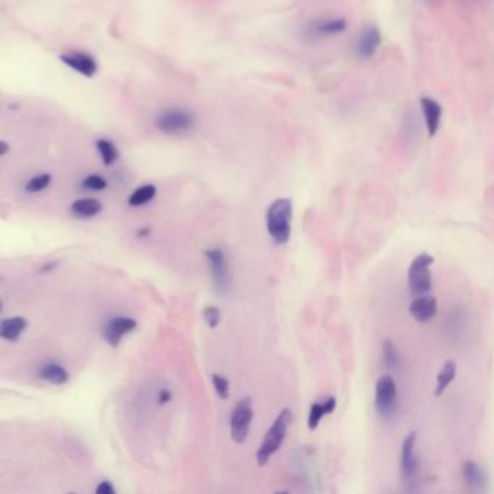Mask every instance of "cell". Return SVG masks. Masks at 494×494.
Wrapping results in <instances>:
<instances>
[{
	"label": "cell",
	"instance_id": "6da1fadb",
	"mask_svg": "<svg viewBox=\"0 0 494 494\" xmlns=\"http://www.w3.org/2000/svg\"><path fill=\"white\" fill-rule=\"evenodd\" d=\"M291 218H293V203L287 197L276 199L267 209L265 222L273 241L278 245L287 244L291 235Z\"/></svg>",
	"mask_w": 494,
	"mask_h": 494
},
{
	"label": "cell",
	"instance_id": "7a4b0ae2",
	"mask_svg": "<svg viewBox=\"0 0 494 494\" xmlns=\"http://www.w3.org/2000/svg\"><path fill=\"white\" fill-rule=\"evenodd\" d=\"M293 422V413L290 409H283L274 419L270 429L264 435L262 442L257 451V462L258 465H265L270 461L274 453L282 448L284 439L287 436L289 428Z\"/></svg>",
	"mask_w": 494,
	"mask_h": 494
},
{
	"label": "cell",
	"instance_id": "3957f363",
	"mask_svg": "<svg viewBox=\"0 0 494 494\" xmlns=\"http://www.w3.org/2000/svg\"><path fill=\"white\" fill-rule=\"evenodd\" d=\"M435 262V258L431 254H419V256L412 261L407 271V282L410 290L418 296L428 295L432 289V273L431 267Z\"/></svg>",
	"mask_w": 494,
	"mask_h": 494
},
{
	"label": "cell",
	"instance_id": "277c9868",
	"mask_svg": "<svg viewBox=\"0 0 494 494\" xmlns=\"http://www.w3.org/2000/svg\"><path fill=\"white\" fill-rule=\"evenodd\" d=\"M254 419V409H252V400L251 397L245 396L239 398V402L235 405L231 420H229V432L234 442L243 444L247 440L251 422Z\"/></svg>",
	"mask_w": 494,
	"mask_h": 494
},
{
	"label": "cell",
	"instance_id": "5b68a950",
	"mask_svg": "<svg viewBox=\"0 0 494 494\" xmlns=\"http://www.w3.org/2000/svg\"><path fill=\"white\" fill-rule=\"evenodd\" d=\"M157 128L170 135H177V133H184L193 129L194 126V116L183 109H170L158 115L155 121Z\"/></svg>",
	"mask_w": 494,
	"mask_h": 494
},
{
	"label": "cell",
	"instance_id": "8992f818",
	"mask_svg": "<svg viewBox=\"0 0 494 494\" xmlns=\"http://www.w3.org/2000/svg\"><path fill=\"white\" fill-rule=\"evenodd\" d=\"M416 432H410L402 445V457H400V467L406 484L412 486L416 483L419 474V461L416 457Z\"/></svg>",
	"mask_w": 494,
	"mask_h": 494
},
{
	"label": "cell",
	"instance_id": "52a82bcc",
	"mask_svg": "<svg viewBox=\"0 0 494 494\" xmlns=\"http://www.w3.org/2000/svg\"><path fill=\"white\" fill-rule=\"evenodd\" d=\"M206 258L209 261V265L212 269V274H213V280H215L216 286L219 287V290L225 291L229 289L231 284V271H229V262H228V257L222 248L213 247L206 249Z\"/></svg>",
	"mask_w": 494,
	"mask_h": 494
},
{
	"label": "cell",
	"instance_id": "ba28073f",
	"mask_svg": "<svg viewBox=\"0 0 494 494\" xmlns=\"http://www.w3.org/2000/svg\"><path fill=\"white\" fill-rule=\"evenodd\" d=\"M397 385L390 376H383L376 384V409L381 415H390L396 409Z\"/></svg>",
	"mask_w": 494,
	"mask_h": 494
},
{
	"label": "cell",
	"instance_id": "9c48e42d",
	"mask_svg": "<svg viewBox=\"0 0 494 494\" xmlns=\"http://www.w3.org/2000/svg\"><path fill=\"white\" fill-rule=\"evenodd\" d=\"M137 328V320L128 316H115L106 322L103 328V338L111 346H117L125 335Z\"/></svg>",
	"mask_w": 494,
	"mask_h": 494
},
{
	"label": "cell",
	"instance_id": "30bf717a",
	"mask_svg": "<svg viewBox=\"0 0 494 494\" xmlns=\"http://www.w3.org/2000/svg\"><path fill=\"white\" fill-rule=\"evenodd\" d=\"M60 58L67 67H70L78 74L93 77L98 73V63L87 52H69V54H63Z\"/></svg>",
	"mask_w": 494,
	"mask_h": 494
},
{
	"label": "cell",
	"instance_id": "8fae6325",
	"mask_svg": "<svg viewBox=\"0 0 494 494\" xmlns=\"http://www.w3.org/2000/svg\"><path fill=\"white\" fill-rule=\"evenodd\" d=\"M381 44V34L376 26H367L358 38L357 51L361 58H371Z\"/></svg>",
	"mask_w": 494,
	"mask_h": 494
},
{
	"label": "cell",
	"instance_id": "7c38bea8",
	"mask_svg": "<svg viewBox=\"0 0 494 494\" xmlns=\"http://www.w3.org/2000/svg\"><path fill=\"white\" fill-rule=\"evenodd\" d=\"M409 312L418 322H429L438 312V302L434 296H418L410 303Z\"/></svg>",
	"mask_w": 494,
	"mask_h": 494
},
{
	"label": "cell",
	"instance_id": "4fadbf2b",
	"mask_svg": "<svg viewBox=\"0 0 494 494\" xmlns=\"http://www.w3.org/2000/svg\"><path fill=\"white\" fill-rule=\"evenodd\" d=\"M420 108L425 117L426 129H428L429 137H435L436 132L440 125V117H442V106H440L436 100L423 98L420 99Z\"/></svg>",
	"mask_w": 494,
	"mask_h": 494
},
{
	"label": "cell",
	"instance_id": "5bb4252c",
	"mask_svg": "<svg viewBox=\"0 0 494 494\" xmlns=\"http://www.w3.org/2000/svg\"><path fill=\"white\" fill-rule=\"evenodd\" d=\"M28 328V320L22 316H13L3 319L0 324V337L9 342L19 341L22 333Z\"/></svg>",
	"mask_w": 494,
	"mask_h": 494
},
{
	"label": "cell",
	"instance_id": "9a60e30c",
	"mask_svg": "<svg viewBox=\"0 0 494 494\" xmlns=\"http://www.w3.org/2000/svg\"><path fill=\"white\" fill-rule=\"evenodd\" d=\"M38 376L41 380L51 383V384H56V385L65 384L70 380L69 371L64 368V366H61L60 363H56V361H49V363H45L39 367Z\"/></svg>",
	"mask_w": 494,
	"mask_h": 494
},
{
	"label": "cell",
	"instance_id": "2e32d148",
	"mask_svg": "<svg viewBox=\"0 0 494 494\" xmlns=\"http://www.w3.org/2000/svg\"><path fill=\"white\" fill-rule=\"evenodd\" d=\"M337 409V398L335 397H328L326 400H324V402L320 403H313L311 406V412H309V418H308V425H309V429L311 431H315L320 420L324 419V416L326 415H330V413Z\"/></svg>",
	"mask_w": 494,
	"mask_h": 494
},
{
	"label": "cell",
	"instance_id": "e0dca14e",
	"mask_svg": "<svg viewBox=\"0 0 494 494\" xmlns=\"http://www.w3.org/2000/svg\"><path fill=\"white\" fill-rule=\"evenodd\" d=\"M102 203L98 199L85 197L78 199L71 205V212L78 218H93L102 212Z\"/></svg>",
	"mask_w": 494,
	"mask_h": 494
},
{
	"label": "cell",
	"instance_id": "ac0fdd59",
	"mask_svg": "<svg viewBox=\"0 0 494 494\" xmlns=\"http://www.w3.org/2000/svg\"><path fill=\"white\" fill-rule=\"evenodd\" d=\"M464 480L467 486L473 490H482V486L486 483L484 471L474 461H469L464 464Z\"/></svg>",
	"mask_w": 494,
	"mask_h": 494
},
{
	"label": "cell",
	"instance_id": "d6986e66",
	"mask_svg": "<svg viewBox=\"0 0 494 494\" xmlns=\"http://www.w3.org/2000/svg\"><path fill=\"white\" fill-rule=\"evenodd\" d=\"M157 196V187L154 184H144L132 192L128 199V205L132 207H139L150 203Z\"/></svg>",
	"mask_w": 494,
	"mask_h": 494
},
{
	"label": "cell",
	"instance_id": "ffe728a7",
	"mask_svg": "<svg viewBox=\"0 0 494 494\" xmlns=\"http://www.w3.org/2000/svg\"><path fill=\"white\" fill-rule=\"evenodd\" d=\"M456 374H457L456 361H447L436 377V389H435L436 396H440L448 389L449 384L453 381V379H456Z\"/></svg>",
	"mask_w": 494,
	"mask_h": 494
},
{
	"label": "cell",
	"instance_id": "44dd1931",
	"mask_svg": "<svg viewBox=\"0 0 494 494\" xmlns=\"http://www.w3.org/2000/svg\"><path fill=\"white\" fill-rule=\"evenodd\" d=\"M96 148L99 151L100 159L104 166H112L117 159V148L111 139H98L96 141Z\"/></svg>",
	"mask_w": 494,
	"mask_h": 494
},
{
	"label": "cell",
	"instance_id": "7402d4cb",
	"mask_svg": "<svg viewBox=\"0 0 494 494\" xmlns=\"http://www.w3.org/2000/svg\"><path fill=\"white\" fill-rule=\"evenodd\" d=\"M346 30V22L344 19H329L315 25V34L322 36H330L341 34Z\"/></svg>",
	"mask_w": 494,
	"mask_h": 494
},
{
	"label": "cell",
	"instance_id": "603a6c76",
	"mask_svg": "<svg viewBox=\"0 0 494 494\" xmlns=\"http://www.w3.org/2000/svg\"><path fill=\"white\" fill-rule=\"evenodd\" d=\"M51 181H52L51 175H48V172H43V175H38L26 183L25 190L28 193H39V192L48 189Z\"/></svg>",
	"mask_w": 494,
	"mask_h": 494
},
{
	"label": "cell",
	"instance_id": "cb8c5ba5",
	"mask_svg": "<svg viewBox=\"0 0 494 494\" xmlns=\"http://www.w3.org/2000/svg\"><path fill=\"white\" fill-rule=\"evenodd\" d=\"M383 359L384 364L390 368H394L398 364V352L396 345L390 339H384L383 342Z\"/></svg>",
	"mask_w": 494,
	"mask_h": 494
},
{
	"label": "cell",
	"instance_id": "d4e9b609",
	"mask_svg": "<svg viewBox=\"0 0 494 494\" xmlns=\"http://www.w3.org/2000/svg\"><path fill=\"white\" fill-rule=\"evenodd\" d=\"M212 383L213 387H215L216 394L222 398V400H228L229 397V381L222 374H212Z\"/></svg>",
	"mask_w": 494,
	"mask_h": 494
},
{
	"label": "cell",
	"instance_id": "484cf974",
	"mask_svg": "<svg viewBox=\"0 0 494 494\" xmlns=\"http://www.w3.org/2000/svg\"><path fill=\"white\" fill-rule=\"evenodd\" d=\"M203 319L206 320V324H207L209 328L215 329L221 324V311L216 308V306L209 304L203 309Z\"/></svg>",
	"mask_w": 494,
	"mask_h": 494
},
{
	"label": "cell",
	"instance_id": "4316f807",
	"mask_svg": "<svg viewBox=\"0 0 494 494\" xmlns=\"http://www.w3.org/2000/svg\"><path fill=\"white\" fill-rule=\"evenodd\" d=\"M83 187L87 190H95V192H100L104 190L108 187V181H106L102 176L99 175H90L83 180Z\"/></svg>",
	"mask_w": 494,
	"mask_h": 494
},
{
	"label": "cell",
	"instance_id": "83f0119b",
	"mask_svg": "<svg viewBox=\"0 0 494 494\" xmlns=\"http://www.w3.org/2000/svg\"><path fill=\"white\" fill-rule=\"evenodd\" d=\"M115 491L116 490L111 482H102L96 489L98 494H115Z\"/></svg>",
	"mask_w": 494,
	"mask_h": 494
},
{
	"label": "cell",
	"instance_id": "f1b7e54d",
	"mask_svg": "<svg viewBox=\"0 0 494 494\" xmlns=\"http://www.w3.org/2000/svg\"><path fill=\"white\" fill-rule=\"evenodd\" d=\"M170 400H171V393L168 390L159 392V394H158V403L159 405H166V403L170 402Z\"/></svg>",
	"mask_w": 494,
	"mask_h": 494
},
{
	"label": "cell",
	"instance_id": "f546056e",
	"mask_svg": "<svg viewBox=\"0 0 494 494\" xmlns=\"http://www.w3.org/2000/svg\"><path fill=\"white\" fill-rule=\"evenodd\" d=\"M150 234H151V229H150V228H141V229L137 231V236H138V238H146Z\"/></svg>",
	"mask_w": 494,
	"mask_h": 494
},
{
	"label": "cell",
	"instance_id": "4dcf8cb0",
	"mask_svg": "<svg viewBox=\"0 0 494 494\" xmlns=\"http://www.w3.org/2000/svg\"><path fill=\"white\" fill-rule=\"evenodd\" d=\"M0 145H2V155H5L8 153V145H6V142H2Z\"/></svg>",
	"mask_w": 494,
	"mask_h": 494
}]
</instances>
